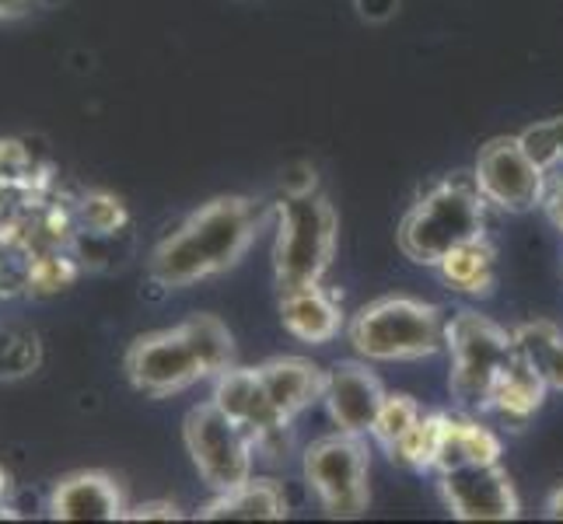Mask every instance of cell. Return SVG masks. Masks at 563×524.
<instances>
[{
	"instance_id": "cell-1",
	"label": "cell",
	"mask_w": 563,
	"mask_h": 524,
	"mask_svg": "<svg viewBox=\"0 0 563 524\" xmlns=\"http://www.w3.org/2000/svg\"><path fill=\"white\" fill-rule=\"evenodd\" d=\"M260 221V207L245 197H218L203 203L151 252V280L165 290H183L224 274L256 242Z\"/></svg>"
},
{
	"instance_id": "cell-2",
	"label": "cell",
	"mask_w": 563,
	"mask_h": 524,
	"mask_svg": "<svg viewBox=\"0 0 563 524\" xmlns=\"http://www.w3.org/2000/svg\"><path fill=\"white\" fill-rule=\"evenodd\" d=\"M487 200L473 179H444L406 210L399 224V248L417 266H438L452 248L483 238Z\"/></svg>"
},
{
	"instance_id": "cell-3",
	"label": "cell",
	"mask_w": 563,
	"mask_h": 524,
	"mask_svg": "<svg viewBox=\"0 0 563 524\" xmlns=\"http://www.w3.org/2000/svg\"><path fill=\"white\" fill-rule=\"evenodd\" d=\"M346 336L364 360H423L444 349L449 319L417 298H378L351 319Z\"/></svg>"
},
{
	"instance_id": "cell-4",
	"label": "cell",
	"mask_w": 563,
	"mask_h": 524,
	"mask_svg": "<svg viewBox=\"0 0 563 524\" xmlns=\"http://www.w3.org/2000/svg\"><path fill=\"white\" fill-rule=\"evenodd\" d=\"M340 221L322 192H298L277 203V238H274V277L277 287L322 283L336 256Z\"/></svg>"
},
{
	"instance_id": "cell-5",
	"label": "cell",
	"mask_w": 563,
	"mask_h": 524,
	"mask_svg": "<svg viewBox=\"0 0 563 524\" xmlns=\"http://www.w3.org/2000/svg\"><path fill=\"white\" fill-rule=\"evenodd\" d=\"M444 349L452 357L449 388L462 413H487V399L497 375L515 360V333L500 328L479 312H459L449 319Z\"/></svg>"
},
{
	"instance_id": "cell-6",
	"label": "cell",
	"mask_w": 563,
	"mask_h": 524,
	"mask_svg": "<svg viewBox=\"0 0 563 524\" xmlns=\"http://www.w3.org/2000/svg\"><path fill=\"white\" fill-rule=\"evenodd\" d=\"M183 441L200 479L213 493H228L252 479L256 441L239 420H231L213 402H200L186 413Z\"/></svg>"
},
{
	"instance_id": "cell-7",
	"label": "cell",
	"mask_w": 563,
	"mask_h": 524,
	"mask_svg": "<svg viewBox=\"0 0 563 524\" xmlns=\"http://www.w3.org/2000/svg\"><path fill=\"white\" fill-rule=\"evenodd\" d=\"M367 472L372 461H367L364 437L357 434L336 431L305 451V479L329 517H361L367 511L372 503Z\"/></svg>"
},
{
	"instance_id": "cell-8",
	"label": "cell",
	"mask_w": 563,
	"mask_h": 524,
	"mask_svg": "<svg viewBox=\"0 0 563 524\" xmlns=\"http://www.w3.org/2000/svg\"><path fill=\"white\" fill-rule=\"evenodd\" d=\"M473 182L483 200L508 213H529L547 203L550 171L539 168L518 137H494L479 147Z\"/></svg>"
},
{
	"instance_id": "cell-9",
	"label": "cell",
	"mask_w": 563,
	"mask_h": 524,
	"mask_svg": "<svg viewBox=\"0 0 563 524\" xmlns=\"http://www.w3.org/2000/svg\"><path fill=\"white\" fill-rule=\"evenodd\" d=\"M123 364H126L130 384L151 399H168L207 378L183 322L172 328H158V333L137 336L130 343Z\"/></svg>"
},
{
	"instance_id": "cell-10",
	"label": "cell",
	"mask_w": 563,
	"mask_h": 524,
	"mask_svg": "<svg viewBox=\"0 0 563 524\" xmlns=\"http://www.w3.org/2000/svg\"><path fill=\"white\" fill-rule=\"evenodd\" d=\"M210 402L245 426L252 441H256V451H263L266 458L284 455L290 441V420L274 410L256 367H228V371H221L213 378Z\"/></svg>"
},
{
	"instance_id": "cell-11",
	"label": "cell",
	"mask_w": 563,
	"mask_h": 524,
	"mask_svg": "<svg viewBox=\"0 0 563 524\" xmlns=\"http://www.w3.org/2000/svg\"><path fill=\"white\" fill-rule=\"evenodd\" d=\"M441 497L459 521H511L518 517V493L497 465H462L441 472Z\"/></svg>"
},
{
	"instance_id": "cell-12",
	"label": "cell",
	"mask_w": 563,
	"mask_h": 524,
	"mask_svg": "<svg viewBox=\"0 0 563 524\" xmlns=\"http://www.w3.org/2000/svg\"><path fill=\"white\" fill-rule=\"evenodd\" d=\"M385 388L378 375L361 360H340L325 371V388H322V405L329 420L336 423V431L367 437L378 420V410L385 402Z\"/></svg>"
},
{
	"instance_id": "cell-13",
	"label": "cell",
	"mask_w": 563,
	"mask_h": 524,
	"mask_svg": "<svg viewBox=\"0 0 563 524\" xmlns=\"http://www.w3.org/2000/svg\"><path fill=\"white\" fill-rule=\"evenodd\" d=\"M53 521H123L126 497L109 472L81 469L70 472L49 493Z\"/></svg>"
},
{
	"instance_id": "cell-14",
	"label": "cell",
	"mask_w": 563,
	"mask_h": 524,
	"mask_svg": "<svg viewBox=\"0 0 563 524\" xmlns=\"http://www.w3.org/2000/svg\"><path fill=\"white\" fill-rule=\"evenodd\" d=\"M280 322L295 339L325 346L340 336L343 308L322 283L287 287V290H280Z\"/></svg>"
},
{
	"instance_id": "cell-15",
	"label": "cell",
	"mask_w": 563,
	"mask_h": 524,
	"mask_svg": "<svg viewBox=\"0 0 563 524\" xmlns=\"http://www.w3.org/2000/svg\"><path fill=\"white\" fill-rule=\"evenodd\" d=\"M260 381L266 388L269 402L274 410L295 423L308 405L322 402V388H325V371L316 367L312 360L305 357H274L256 367Z\"/></svg>"
},
{
	"instance_id": "cell-16",
	"label": "cell",
	"mask_w": 563,
	"mask_h": 524,
	"mask_svg": "<svg viewBox=\"0 0 563 524\" xmlns=\"http://www.w3.org/2000/svg\"><path fill=\"white\" fill-rule=\"evenodd\" d=\"M497 461H500V437L490 426H483L479 420L470 416L444 413L431 472L441 476L449 469H462V465H497Z\"/></svg>"
},
{
	"instance_id": "cell-17",
	"label": "cell",
	"mask_w": 563,
	"mask_h": 524,
	"mask_svg": "<svg viewBox=\"0 0 563 524\" xmlns=\"http://www.w3.org/2000/svg\"><path fill=\"white\" fill-rule=\"evenodd\" d=\"M550 384L539 378L536 367H529L515 354V360L504 367L497 375L494 388H490V399H487V413H494L500 423H511V426H526L539 410H542V399H547Z\"/></svg>"
},
{
	"instance_id": "cell-18",
	"label": "cell",
	"mask_w": 563,
	"mask_h": 524,
	"mask_svg": "<svg viewBox=\"0 0 563 524\" xmlns=\"http://www.w3.org/2000/svg\"><path fill=\"white\" fill-rule=\"evenodd\" d=\"M290 514L287 493L277 479H249L228 493H213L197 517L203 521H280Z\"/></svg>"
},
{
	"instance_id": "cell-19",
	"label": "cell",
	"mask_w": 563,
	"mask_h": 524,
	"mask_svg": "<svg viewBox=\"0 0 563 524\" xmlns=\"http://www.w3.org/2000/svg\"><path fill=\"white\" fill-rule=\"evenodd\" d=\"M434 269L455 294L483 298V294H490L494 280H497V252L487 238H473V242L452 248Z\"/></svg>"
},
{
	"instance_id": "cell-20",
	"label": "cell",
	"mask_w": 563,
	"mask_h": 524,
	"mask_svg": "<svg viewBox=\"0 0 563 524\" xmlns=\"http://www.w3.org/2000/svg\"><path fill=\"white\" fill-rule=\"evenodd\" d=\"M515 349L539 378L563 392V328L553 322H526L515 333Z\"/></svg>"
},
{
	"instance_id": "cell-21",
	"label": "cell",
	"mask_w": 563,
	"mask_h": 524,
	"mask_svg": "<svg viewBox=\"0 0 563 524\" xmlns=\"http://www.w3.org/2000/svg\"><path fill=\"white\" fill-rule=\"evenodd\" d=\"M183 328H186L192 349H197L207 378H218L221 371H228V367H235V339H231L228 325L221 319L192 315L183 322Z\"/></svg>"
},
{
	"instance_id": "cell-22",
	"label": "cell",
	"mask_w": 563,
	"mask_h": 524,
	"mask_svg": "<svg viewBox=\"0 0 563 524\" xmlns=\"http://www.w3.org/2000/svg\"><path fill=\"white\" fill-rule=\"evenodd\" d=\"M441 423L444 413H423L410 431H406L393 448H388V458H393L399 469H410V472H431L434 465V451H438V441H441Z\"/></svg>"
},
{
	"instance_id": "cell-23",
	"label": "cell",
	"mask_w": 563,
	"mask_h": 524,
	"mask_svg": "<svg viewBox=\"0 0 563 524\" xmlns=\"http://www.w3.org/2000/svg\"><path fill=\"white\" fill-rule=\"evenodd\" d=\"M77 224H81V231H88V235L112 238L130 224V213H126V203L115 197V192L91 189L77 200Z\"/></svg>"
},
{
	"instance_id": "cell-24",
	"label": "cell",
	"mask_w": 563,
	"mask_h": 524,
	"mask_svg": "<svg viewBox=\"0 0 563 524\" xmlns=\"http://www.w3.org/2000/svg\"><path fill=\"white\" fill-rule=\"evenodd\" d=\"M77 280V263L70 256H64L60 248H46L32 256L29 269H25V290L35 298H53L60 290L74 287Z\"/></svg>"
},
{
	"instance_id": "cell-25",
	"label": "cell",
	"mask_w": 563,
	"mask_h": 524,
	"mask_svg": "<svg viewBox=\"0 0 563 524\" xmlns=\"http://www.w3.org/2000/svg\"><path fill=\"white\" fill-rule=\"evenodd\" d=\"M420 416H423V410H420V402L413 395H385L378 420L372 426V437L388 451Z\"/></svg>"
},
{
	"instance_id": "cell-26",
	"label": "cell",
	"mask_w": 563,
	"mask_h": 524,
	"mask_svg": "<svg viewBox=\"0 0 563 524\" xmlns=\"http://www.w3.org/2000/svg\"><path fill=\"white\" fill-rule=\"evenodd\" d=\"M518 141L539 168H547V171L560 168L563 165V115H553V120L529 126L526 133H518Z\"/></svg>"
},
{
	"instance_id": "cell-27",
	"label": "cell",
	"mask_w": 563,
	"mask_h": 524,
	"mask_svg": "<svg viewBox=\"0 0 563 524\" xmlns=\"http://www.w3.org/2000/svg\"><path fill=\"white\" fill-rule=\"evenodd\" d=\"M179 508L172 500H147V503H137V508H126V517L123 521H179Z\"/></svg>"
},
{
	"instance_id": "cell-28",
	"label": "cell",
	"mask_w": 563,
	"mask_h": 524,
	"mask_svg": "<svg viewBox=\"0 0 563 524\" xmlns=\"http://www.w3.org/2000/svg\"><path fill=\"white\" fill-rule=\"evenodd\" d=\"M284 197H298V192H316L319 189V179H316V168L312 165H295L287 168L284 175Z\"/></svg>"
},
{
	"instance_id": "cell-29",
	"label": "cell",
	"mask_w": 563,
	"mask_h": 524,
	"mask_svg": "<svg viewBox=\"0 0 563 524\" xmlns=\"http://www.w3.org/2000/svg\"><path fill=\"white\" fill-rule=\"evenodd\" d=\"M542 207H547V218H550V224H553V227L560 231V235H563V179L550 186V192H547V203H542Z\"/></svg>"
},
{
	"instance_id": "cell-30",
	"label": "cell",
	"mask_w": 563,
	"mask_h": 524,
	"mask_svg": "<svg viewBox=\"0 0 563 524\" xmlns=\"http://www.w3.org/2000/svg\"><path fill=\"white\" fill-rule=\"evenodd\" d=\"M29 8V0H0V22H4V18H18Z\"/></svg>"
},
{
	"instance_id": "cell-31",
	"label": "cell",
	"mask_w": 563,
	"mask_h": 524,
	"mask_svg": "<svg viewBox=\"0 0 563 524\" xmlns=\"http://www.w3.org/2000/svg\"><path fill=\"white\" fill-rule=\"evenodd\" d=\"M547 517L563 521V487H560V490H553V497L547 500Z\"/></svg>"
},
{
	"instance_id": "cell-32",
	"label": "cell",
	"mask_w": 563,
	"mask_h": 524,
	"mask_svg": "<svg viewBox=\"0 0 563 524\" xmlns=\"http://www.w3.org/2000/svg\"><path fill=\"white\" fill-rule=\"evenodd\" d=\"M11 497V472L4 469V465H0V517H4V500Z\"/></svg>"
}]
</instances>
